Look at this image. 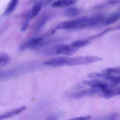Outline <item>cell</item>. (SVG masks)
<instances>
[{
  "label": "cell",
  "instance_id": "6da1fadb",
  "mask_svg": "<svg viewBox=\"0 0 120 120\" xmlns=\"http://www.w3.org/2000/svg\"><path fill=\"white\" fill-rule=\"evenodd\" d=\"M89 17L83 16L71 21H65L59 23L52 31L51 34H54L57 30H80L88 28Z\"/></svg>",
  "mask_w": 120,
  "mask_h": 120
},
{
  "label": "cell",
  "instance_id": "7a4b0ae2",
  "mask_svg": "<svg viewBox=\"0 0 120 120\" xmlns=\"http://www.w3.org/2000/svg\"><path fill=\"white\" fill-rule=\"evenodd\" d=\"M103 59L100 57L93 56H81L72 58L67 57L65 65L68 66L87 65L94 62L102 61Z\"/></svg>",
  "mask_w": 120,
  "mask_h": 120
},
{
  "label": "cell",
  "instance_id": "3957f363",
  "mask_svg": "<svg viewBox=\"0 0 120 120\" xmlns=\"http://www.w3.org/2000/svg\"><path fill=\"white\" fill-rule=\"evenodd\" d=\"M78 50L71 45L61 44L49 50V53L50 55L64 54L67 56H71L74 54Z\"/></svg>",
  "mask_w": 120,
  "mask_h": 120
},
{
  "label": "cell",
  "instance_id": "277c9868",
  "mask_svg": "<svg viewBox=\"0 0 120 120\" xmlns=\"http://www.w3.org/2000/svg\"><path fill=\"white\" fill-rule=\"evenodd\" d=\"M83 83L92 88H99L101 90V92H106L111 88V86L109 83L99 79H94L92 80H84Z\"/></svg>",
  "mask_w": 120,
  "mask_h": 120
},
{
  "label": "cell",
  "instance_id": "5b68a950",
  "mask_svg": "<svg viewBox=\"0 0 120 120\" xmlns=\"http://www.w3.org/2000/svg\"><path fill=\"white\" fill-rule=\"evenodd\" d=\"M100 92H101V90L100 88H92L74 93L70 95L69 97L73 99H80L84 97L93 95Z\"/></svg>",
  "mask_w": 120,
  "mask_h": 120
},
{
  "label": "cell",
  "instance_id": "8992f818",
  "mask_svg": "<svg viewBox=\"0 0 120 120\" xmlns=\"http://www.w3.org/2000/svg\"><path fill=\"white\" fill-rule=\"evenodd\" d=\"M44 38L43 37H39L29 40L19 47V52H23L28 49L40 46L42 45Z\"/></svg>",
  "mask_w": 120,
  "mask_h": 120
},
{
  "label": "cell",
  "instance_id": "52a82bcc",
  "mask_svg": "<svg viewBox=\"0 0 120 120\" xmlns=\"http://www.w3.org/2000/svg\"><path fill=\"white\" fill-rule=\"evenodd\" d=\"M105 16L103 14L98 13L90 17H89L88 28H94L103 25Z\"/></svg>",
  "mask_w": 120,
  "mask_h": 120
},
{
  "label": "cell",
  "instance_id": "ba28073f",
  "mask_svg": "<svg viewBox=\"0 0 120 120\" xmlns=\"http://www.w3.org/2000/svg\"><path fill=\"white\" fill-rule=\"evenodd\" d=\"M67 58V57L64 56L55 57L43 63V64L53 67L62 66L65 65Z\"/></svg>",
  "mask_w": 120,
  "mask_h": 120
},
{
  "label": "cell",
  "instance_id": "9c48e42d",
  "mask_svg": "<svg viewBox=\"0 0 120 120\" xmlns=\"http://www.w3.org/2000/svg\"><path fill=\"white\" fill-rule=\"evenodd\" d=\"M120 19V13L119 12H113L108 16H105L103 25L108 26L113 24L118 21Z\"/></svg>",
  "mask_w": 120,
  "mask_h": 120
},
{
  "label": "cell",
  "instance_id": "30bf717a",
  "mask_svg": "<svg viewBox=\"0 0 120 120\" xmlns=\"http://www.w3.org/2000/svg\"><path fill=\"white\" fill-rule=\"evenodd\" d=\"M78 0H56L53 3L52 7L53 8H62L75 4Z\"/></svg>",
  "mask_w": 120,
  "mask_h": 120
},
{
  "label": "cell",
  "instance_id": "8fae6325",
  "mask_svg": "<svg viewBox=\"0 0 120 120\" xmlns=\"http://www.w3.org/2000/svg\"><path fill=\"white\" fill-rule=\"evenodd\" d=\"M26 109V106H22L11 110L0 116V120L5 119L14 116L24 111Z\"/></svg>",
  "mask_w": 120,
  "mask_h": 120
},
{
  "label": "cell",
  "instance_id": "7c38bea8",
  "mask_svg": "<svg viewBox=\"0 0 120 120\" xmlns=\"http://www.w3.org/2000/svg\"><path fill=\"white\" fill-rule=\"evenodd\" d=\"M43 6V3L42 0H39L34 3L31 11L33 18L35 17L39 14Z\"/></svg>",
  "mask_w": 120,
  "mask_h": 120
},
{
  "label": "cell",
  "instance_id": "4fadbf2b",
  "mask_svg": "<svg viewBox=\"0 0 120 120\" xmlns=\"http://www.w3.org/2000/svg\"><path fill=\"white\" fill-rule=\"evenodd\" d=\"M81 13L80 9L75 7H70L65 10L64 15L68 17H73L77 16Z\"/></svg>",
  "mask_w": 120,
  "mask_h": 120
},
{
  "label": "cell",
  "instance_id": "5bb4252c",
  "mask_svg": "<svg viewBox=\"0 0 120 120\" xmlns=\"http://www.w3.org/2000/svg\"><path fill=\"white\" fill-rule=\"evenodd\" d=\"M120 89L119 88H111L106 92L102 93L101 95L106 99L111 98L115 96L120 95Z\"/></svg>",
  "mask_w": 120,
  "mask_h": 120
},
{
  "label": "cell",
  "instance_id": "9a60e30c",
  "mask_svg": "<svg viewBox=\"0 0 120 120\" xmlns=\"http://www.w3.org/2000/svg\"><path fill=\"white\" fill-rule=\"evenodd\" d=\"M19 2V0H10L5 11L4 15L7 16L11 14L15 9Z\"/></svg>",
  "mask_w": 120,
  "mask_h": 120
},
{
  "label": "cell",
  "instance_id": "2e32d148",
  "mask_svg": "<svg viewBox=\"0 0 120 120\" xmlns=\"http://www.w3.org/2000/svg\"><path fill=\"white\" fill-rule=\"evenodd\" d=\"M11 59L8 54L5 53L0 54V68L9 64Z\"/></svg>",
  "mask_w": 120,
  "mask_h": 120
},
{
  "label": "cell",
  "instance_id": "e0dca14e",
  "mask_svg": "<svg viewBox=\"0 0 120 120\" xmlns=\"http://www.w3.org/2000/svg\"><path fill=\"white\" fill-rule=\"evenodd\" d=\"M90 41L88 40H82L75 41L73 42L71 45L78 49L79 48L83 47L90 45Z\"/></svg>",
  "mask_w": 120,
  "mask_h": 120
},
{
  "label": "cell",
  "instance_id": "ac0fdd59",
  "mask_svg": "<svg viewBox=\"0 0 120 120\" xmlns=\"http://www.w3.org/2000/svg\"><path fill=\"white\" fill-rule=\"evenodd\" d=\"M48 17L46 14H44L41 16L37 20L35 26L38 28H41L46 23L47 21Z\"/></svg>",
  "mask_w": 120,
  "mask_h": 120
},
{
  "label": "cell",
  "instance_id": "d6986e66",
  "mask_svg": "<svg viewBox=\"0 0 120 120\" xmlns=\"http://www.w3.org/2000/svg\"><path fill=\"white\" fill-rule=\"evenodd\" d=\"M102 72L104 73L109 74H119L120 72V68L119 67L116 68H107L103 69Z\"/></svg>",
  "mask_w": 120,
  "mask_h": 120
},
{
  "label": "cell",
  "instance_id": "ffe728a7",
  "mask_svg": "<svg viewBox=\"0 0 120 120\" xmlns=\"http://www.w3.org/2000/svg\"><path fill=\"white\" fill-rule=\"evenodd\" d=\"M107 81H109L113 85H117L120 83V76H115L109 74Z\"/></svg>",
  "mask_w": 120,
  "mask_h": 120
},
{
  "label": "cell",
  "instance_id": "44dd1931",
  "mask_svg": "<svg viewBox=\"0 0 120 120\" xmlns=\"http://www.w3.org/2000/svg\"><path fill=\"white\" fill-rule=\"evenodd\" d=\"M107 74L106 73H101L98 72H93L90 73L87 75V76L89 78H100L105 80Z\"/></svg>",
  "mask_w": 120,
  "mask_h": 120
},
{
  "label": "cell",
  "instance_id": "7402d4cb",
  "mask_svg": "<svg viewBox=\"0 0 120 120\" xmlns=\"http://www.w3.org/2000/svg\"><path fill=\"white\" fill-rule=\"evenodd\" d=\"M29 20L28 19H26V21L23 24L21 29V31L22 32L25 31L27 29L29 24Z\"/></svg>",
  "mask_w": 120,
  "mask_h": 120
},
{
  "label": "cell",
  "instance_id": "603a6c76",
  "mask_svg": "<svg viewBox=\"0 0 120 120\" xmlns=\"http://www.w3.org/2000/svg\"><path fill=\"white\" fill-rule=\"evenodd\" d=\"M91 116H81V117H76L72 119L73 120H88L91 118Z\"/></svg>",
  "mask_w": 120,
  "mask_h": 120
},
{
  "label": "cell",
  "instance_id": "cb8c5ba5",
  "mask_svg": "<svg viewBox=\"0 0 120 120\" xmlns=\"http://www.w3.org/2000/svg\"><path fill=\"white\" fill-rule=\"evenodd\" d=\"M59 116V114L56 113L52 114V115H51L50 116L48 117L47 119V120H56L58 119Z\"/></svg>",
  "mask_w": 120,
  "mask_h": 120
},
{
  "label": "cell",
  "instance_id": "d4e9b609",
  "mask_svg": "<svg viewBox=\"0 0 120 120\" xmlns=\"http://www.w3.org/2000/svg\"><path fill=\"white\" fill-rule=\"evenodd\" d=\"M118 117V113H114L111 114L109 116V119L111 120H116Z\"/></svg>",
  "mask_w": 120,
  "mask_h": 120
}]
</instances>
